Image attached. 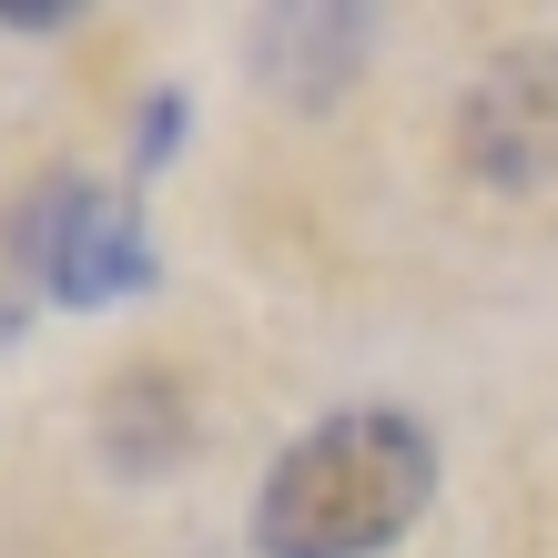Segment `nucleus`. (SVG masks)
<instances>
[{
  "label": "nucleus",
  "mask_w": 558,
  "mask_h": 558,
  "mask_svg": "<svg viewBox=\"0 0 558 558\" xmlns=\"http://www.w3.org/2000/svg\"><path fill=\"white\" fill-rule=\"evenodd\" d=\"M366 51H376V11H345V0H294V11L244 21V61L284 112H325L366 72Z\"/></svg>",
  "instance_id": "obj_4"
},
{
  "label": "nucleus",
  "mask_w": 558,
  "mask_h": 558,
  "mask_svg": "<svg viewBox=\"0 0 558 558\" xmlns=\"http://www.w3.org/2000/svg\"><path fill=\"white\" fill-rule=\"evenodd\" d=\"M193 437V416H183V386L173 376H122L112 397H102V447H112V468H173Z\"/></svg>",
  "instance_id": "obj_5"
},
{
  "label": "nucleus",
  "mask_w": 558,
  "mask_h": 558,
  "mask_svg": "<svg viewBox=\"0 0 558 558\" xmlns=\"http://www.w3.org/2000/svg\"><path fill=\"white\" fill-rule=\"evenodd\" d=\"M183 122H193V92H183V82H162L153 102L133 112V183H143V173H162V162L183 153Z\"/></svg>",
  "instance_id": "obj_6"
},
{
  "label": "nucleus",
  "mask_w": 558,
  "mask_h": 558,
  "mask_svg": "<svg viewBox=\"0 0 558 558\" xmlns=\"http://www.w3.org/2000/svg\"><path fill=\"white\" fill-rule=\"evenodd\" d=\"M457 162L487 193L558 183V41H508L457 92Z\"/></svg>",
  "instance_id": "obj_3"
},
{
  "label": "nucleus",
  "mask_w": 558,
  "mask_h": 558,
  "mask_svg": "<svg viewBox=\"0 0 558 558\" xmlns=\"http://www.w3.org/2000/svg\"><path fill=\"white\" fill-rule=\"evenodd\" d=\"M0 265L41 294V305L102 315V305H133V294L162 275V254H153V223H143L133 183L41 173L11 214H0Z\"/></svg>",
  "instance_id": "obj_2"
},
{
  "label": "nucleus",
  "mask_w": 558,
  "mask_h": 558,
  "mask_svg": "<svg viewBox=\"0 0 558 558\" xmlns=\"http://www.w3.org/2000/svg\"><path fill=\"white\" fill-rule=\"evenodd\" d=\"M0 31H21V41H61V31H82V0H0Z\"/></svg>",
  "instance_id": "obj_7"
},
{
  "label": "nucleus",
  "mask_w": 558,
  "mask_h": 558,
  "mask_svg": "<svg viewBox=\"0 0 558 558\" xmlns=\"http://www.w3.org/2000/svg\"><path fill=\"white\" fill-rule=\"evenodd\" d=\"M437 508V426L407 407H336L275 447L244 538L254 558H386Z\"/></svg>",
  "instance_id": "obj_1"
}]
</instances>
